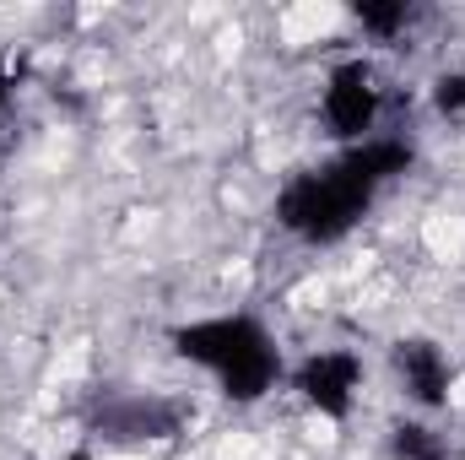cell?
<instances>
[{"label":"cell","instance_id":"cell-1","mask_svg":"<svg viewBox=\"0 0 465 460\" xmlns=\"http://www.w3.org/2000/svg\"><path fill=\"white\" fill-rule=\"evenodd\" d=\"M411 146L390 141V135H368L351 152H341L336 163L287 179V190L276 195V223L303 238V244H331L362 223V212L373 206V195L411 168Z\"/></svg>","mask_w":465,"mask_h":460},{"label":"cell","instance_id":"cell-2","mask_svg":"<svg viewBox=\"0 0 465 460\" xmlns=\"http://www.w3.org/2000/svg\"><path fill=\"white\" fill-rule=\"evenodd\" d=\"M173 346H179V357L206 368L223 385V395H232V401H260L287 374L271 331L260 320H249V315H212V320L179 325Z\"/></svg>","mask_w":465,"mask_h":460},{"label":"cell","instance_id":"cell-3","mask_svg":"<svg viewBox=\"0 0 465 460\" xmlns=\"http://www.w3.org/2000/svg\"><path fill=\"white\" fill-rule=\"evenodd\" d=\"M184 423H190V406L184 401L135 390V395H114V401L98 406L93 434L109 439V445H168V439L184 434Z\"/></svg>","mask_w":465,"mask_h":460},{"label":"cell","instance_id":"cell-4","mask_svg":"<svg viewBox=\"0 0 465 460\" xmlns=\"http://www.w3.org/2000/svg\"><path fill=\"white\" fill-rule=\"evenodd\" d=\"M320 109H325L331 135H341L351 146L368 141L373 125H379V82H373V65H368V60H341V65L325 76Z\"/></svg>","mask_w":465,"mask_h":460},{"label":"cell","instance_id":"cell-5","mask_svg":"<svg viewBox=\"0 0 465 460\" xmlns=\"http://www.w3.org/2000/svg\"><path fill=\"white\" fill-rule=\"evenodd\" d=\"M287 379L320 417L341 423V417H351V401L362 390V363H357V352H309Z\"/></svg>","mask_w":465,"mask_h":460},{"label":"cell","instance_id":"cell-6","mask_svg":"<svg viewBox=\"0 0 465 460\" xmlns=\"http://www.w3.org/2000/svg\"><path fill=\"white\" fill-rule=\"evenodd\" d=\"M395 379H401V390H406L417 406L439 412V406L450 401L455 368H450V357H444V346L439 342L411 336V342H395Z\"/></svg>","mask_w":465,"mask_h":460},{"label":"cell","instance_id":"cell-7","mask_svg":"<svg viewBox=\"0 0 465 460\" xmlns=\"http://www.w3.org/2000/svg\"><path fill=\"white\" fill-rule=\"evenodd\" d=\"M411 5L406 0H362V5H351V22L368 33V38H379V44H390V38H401L406 27H411Z\"/></svg>","mask_w":465,"mask_h":460},{"label":"cell","instance_id":"cell-8","mask_svg":"<svg viewBox=\"0 0 465 460\" xmlns=\"http://www.w3.org/2000/svg\"><path fill=\"white\" fill-rule=\"evenodd\" d=\"M390 460H455L444 434L428 423H395L390 428Z\"/></svg>","mask_w":465,"mask_h":460},{"label":"cell","instance_id":"cell-9","mask_svg":"<svg viewBox=\"0 0 465 460\" xmlns=\"http://www.w3.org/2000/svg\"><path fill=\"white\" fill-rule=\"evenodd\" d=\"M433 104L439 115H465V71H444L433 82Z\"/></svg>","mask_w":465,"mask_h":460},{"label":"cell","instance_id":"cell-10","mask_svg":"<svg viewBox=\"0 0 465 460\" xmlns=\"http://www.w3.org/2000/svg\"><path fill=\"white\" fill-rule=\"evenodd\" d=\"M5 109H11V71L0 65V119H5Z\"/></svg>","mask_w":465,"mask_h":460},{"label":"cell","instance_id":"cell-11","mask_svg":"<svg viewBox=\"0 0 465 460\" xmlns=\"http://www.w3.org/2000/svg\"><path fill=\"white\" fill-rule=\"evenodd\" d=\"M60 460H98V455H93V450H65Z\"/></svg>","mask_w":465,"mask_h":460}]
</instances>
